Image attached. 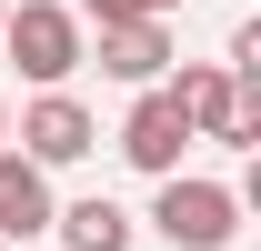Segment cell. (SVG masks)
<instances>
[{
    "label": "cell",
    "instance_id": "30bf717a",
    "mask_svg": "<svg viewBox=\"0 0 261 251\" xmlns=\"http://www.w3.org/2000/svg\"><path fill=\"white\" fill-rule=\"evenodd\" d=\"M0 151H10V101H0Z\"/></svg>",
    "mask_w": 261,
    "mask_h": 251
},
{
    "label": "cell",
    "instance_id": "277c9868",
    "mask_svg": "<svg viewBox=\"0 0 261 251\" xmlns=\"http://www.w3.org/2000/svg\"><path fill=\"white\" fill-rule=\"evenodd\" d=\"M181 151H191V121H181V111H171V91L151 81V91L130 101V121H121V161H130V171H151V181H171V171H181Z\"/></svg>",
    "mask_w": 261,
    "mask_h": 251
},
{
    "label": "cell",
    "instance_id": "5b68a950",
    "mask_svg": "<svg viewBox=\"0 0 261 251\" xmlns=\"http://www.w3.org/2000/svg\"><path fill=\"white\" fill-rule=\"evenodd\" d=\"M91 141H100V131H91V111H81L70 91H40L31 111H20V151H31L40 171H61V161H81Z\"/></svg>",
    "mask_w": 261,
    "mask_h": 251
},
{
    "label": "cell",
    "instance_id": "8992f818",
    "mask_svg": "<svg viewBox=\"0 0 261 251\" xmlns=\"http://www.w3.org/2000/svg\"><path fill=\"white\" fill-rule=\"evenodd\" d=\"M171 61H181V51H171V20H100V70H111V81L151 91Z\"/></svg>",
    "mask_w": 261,
    "mask_h": 251
},
{
    "label": "cell",
    "instance_id": "8fae6325",
    "mask_svg": "<svg viewBox=\"0 0 261 251\" xmlns=\"http://www.w3.org/2000/svg\"><path fill=\"white\" fill-rule=\"evenodd\" d=\"M0 10H10V0H0Z\"/></svg>",
    "mask_w": 261,
    "mask_h": 251
},
{
    "label": "cell",
    "instance_id": "7a4b0ae2",
    "mask_svg": "<svg viewBox=\"0 0 261 251\" xmlns=\"http://www.w3.org/2000/svg\"><path fill=\"white\" fill-rule=\"evenodd\" d=\"M171 111L191 121V141L261 151V101H241V81H231L221 61H191V70H181V81H171Z\"/></svg>",
    "mask_w": 261,
    "mask_h": 251
},
{
    "label": "cell",
    "instance_id": "52a82bcc",
    "mask_svg": "<svg viewBox=\"0 0 261 251\" xmlns=\"http://www.w3.org/2000/svg\"><path fill=\"white\" fill-rule=\"evenodd\" d=\"M50 231V171L31 151H0V241H31Z\"/></svg>",
    "mask_w": 261,
    "mask_h": 251
},
{
    "label": "cell",
    "instance_id": "6da1fadb",
    "mask_svg": "<svg viewBox=\"0 0 261 251\" xmlns=\"http://www.w3.org/2000/svg\"><path fill=\"white\" fill-rule=\"evenodd\" d=\"M0 51H10V61H20V81H40V91H61L70 70L91 61L81 10H61V0H20V10H0Z\"/></svg>",
    "mask_w": 261,
    "mask_h": 251
},
{
    "label": "cell",
    "instance_id": "9c48e42d",
    "mask_svg": "<svg viewBox=\"0 0 261 251\" xmlns=\"http://www.w3.org/2000/svg\"><path fill=\"white\" fill-rule=\"evenodd\" d=\"M81 10H91V20H171L181 0H81Z\"/></svg>",
    "mask_w": 261,
    "mask_h": 251
},
{
    "label": "cell",
    "instance_id": "ba28073f",
    "mask_svg": "<svg viewBox=\"0 0 261 251\" xmlns=\"http://www.w3.org/2000/svg\"><path fill=\"white\" fill-rule=\"evenodd\" d=\"M50 231H61L70 251H130V211L111 201V191H91V201H70V211H50Z\"/></svg>",
    "mask_w": 261,
    "mask_h": 251
},
{
    "label": "cell",
    "instance_id": "3957f363",
    "mask_svg": "<svg viewBox=\"0 0 261 251\" xmlns=\"http://www.w3.org/2000/svg\"><path fill=\"white\" fill-rule=\"evenodd\" d=\"M151 221H161L171 251H221L231 231H241V191H221V181H181V171H171L161 201H151Z\"/></svg>",
    "mask_w": 261,
    "mask_h": 251
}]
</instances>
